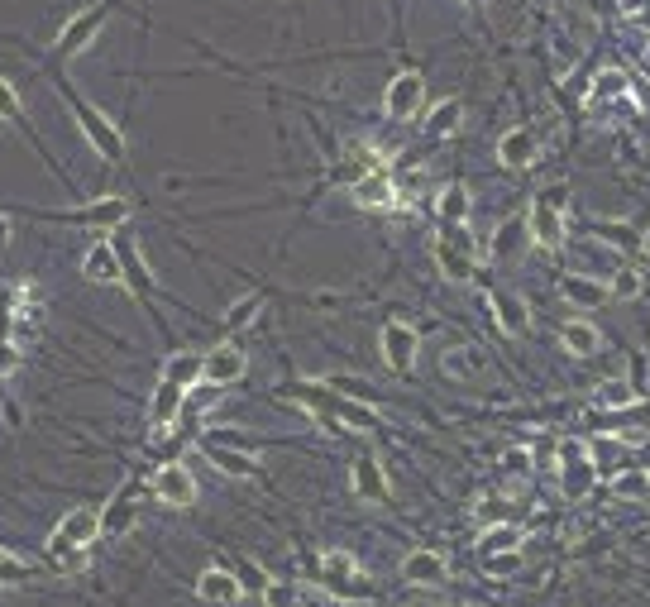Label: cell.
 Wrapping results in <instances>:
<instances>
[{"mask_svg":"<svg viewBox=\"0 0 650 607\" xmlns=\"http://www.w3.org/2000/svg\"><path fill=\"white\" fill-rule=\"evenodd\" d=\"M63 96H67V106H72V115H77L82 134L91 139V149L101 153L106 163H120V158H125V139H120V130H115V125H110V120L91 106V101H82L72 87H63Z\"/></svg>","mask_w":650,"mask_h":607,"instance_id":"6da1fadb","label":"cell"},{"mask_svg":"<svg viewBox=\"0 0 650 607\" xmlns=\"http://www.w3.org/2000/svg\"><path fill=\"white\" fill-rule=\"evenodd\" d=\"M101 536V517L96 512H87V507H77V512H67L63 521H58V531L48 536V555L58 564H67L72 555H87V545Z\"/></svg>","mask_w":650,"mask_h":607,"instance_id":"7a4b0ae2","label":"cell"},{"mask_svg":"<svg viewBox=\"0 0 650 607\" xmlns=\"http://www.w3.org/2000/svg\"><path fill=\"white\" fill-rule=\"evenodd\" d=\"M106 20H110V5H106V0H101V5H87L82 15H72V20L63 24V34L53 39V58H58V63L77 58V53H82V48H87L91 39L106 29Z\"/></svg>","mask_w":650,"mask_h":607,"instance_id":"3957f363","label":"cell"},{"mask_svg":"<svg viewBox=\"0 0 650 607\" xmlns=\"http://www.w3.org/2000/svg\"><path fill=\"white\" fill-rule=\"evenodd\" d=\"M421 106H426V77L421 72H397L388 91H383V110L392 120H412V115H421Z\"/></svg>","mask_w":650,"mask_h":607,"instance_id":"277c9868","label":"cell"},{"mask_svg":"<svg viewBox=\"0 0 650 607\" xmlns=\"http://www.w3.org/2000/svg\"><path fill=\"white\" fill-rule=\"evenodd\" d=\"M153 493H158V502H168V507H192L196 502V474L187 469V464H163L158 474H153Z\"/></svg>","mask_w":650,"mask_h":607,"instance_id":"5b68a950","label":"cell"},{"mask_svg":"<svg viewBox=\"0 0 650 607\" xmlns=\"http://www.w3.org/2000/svg\"><path fill=\"white\" fill-rule=\"evenodd\" d=\"M416 349H421V335H416L407 321H388L383 326V364L392 373H412Z\"/></svg>","mask_w":650,"mask_h":607,"instance_id":"8992f818","label":"cell"},{"mask_svg":"<svg viewBox=\"0 0 650 607\" xmlns=\"http://www.w3.org/2000/svg\"><path fill=\"white\" fill-rule=\"evenodd\" d=\"M249 369V359H244V349L239 345H216L206 359H201V383H211V388H230L239 383Z\"/></svg>","mask_w":650,"mask_h":607,"instance_id":"52a82bcc","label":"cell"},{"mask_svg":"<svg viewBox=\"0 0 650 607\" xmlns=\"http://www.w3.org/2000/svg\"><path fill=\"white\" fill-rule=\"evenodd\" d=\"M58 220H72V225H87V230H110V225H125L130 220V201L125 196H96V201H87L82 211H67V216Z\"/></svg>","mask_w":650,"mask_h":607,"instance_id":"ba28073f","label":"cell"},{"mask_svg":"<svg viewBox=\"0 0 650 607\" xmlns=\"http://www.w3.org/2000/svg\"><path fill=\"white\" fill-rule=\"evenodd\" d=\"M321 569H325V584L335 588V593H354V598H364L369 593V584L359 579V560L349 555V550H325V560H321Z\"/></svg>","mask_w":650,"mask_h":607,"instance_id":"9c48e42d","label":"cell"},{"mask_svg":"<svg viewBox=\"0 0 650 607\" xmlns=\"http://www.w3.org/2000/svg\"><path fill=\"white\" fill-rule=\"evenodd\" d=\"M196 598L201 603H216V607H230L244 598V588H239L235 579V569H220V564H211L201 579H196Z\"/></svg>","mask_w":650,"mask_h":607,"instance_id":"30bf717a","label":"cell"},{"mask_svg":"<svg viewBox=\"0 0 650 607\" xmlns=\"http://www.w3.org/2000/svg\"><path fill=\"white\" fill-rule=\"evenodd\" d=\"M526 235L536 239L541 249H560V244H564V220H560V211H555V201H550V196H541V201L531 206Z\"/></svg>","mask_w":650,"mask_h":607,"instance_id":"8fae6325","label":"cell"},{"mask_svg":"<svg viewBox=\"0 0 650 607\" xmlns=\"http://www.w3.org/2000/svg\"><path fill=\"white\" fill-rule=\"evenodd\" d=\"M354 201L369 206V211H388L392 201H397V182H392L383 168H373V173H364L354 182Z\"/></svg>","mask_w":650,"mask_h":607,"instance_id":"7c38bea8","label":"cell"},{"mask_svg":"<svg viewBox=\"0 0 650 607\" xmlns=\"http://www.w3.org/2000/svg\"><path fill=\"white\" fill-rule=\"evenodd\" d=\"M349 478H354V493H359V498H369V502L388 498V474H383L378 455H359L354 469H349Z\"/></svg>","mask_w":650,"mask_h":607,"instance_id":"4fadbf2b","label":"cell"},{"mask_svg":"<svg viewBox=\"0 0 650 607\" xmlns=\"http://www.w3.org/2000/svg\"><path fill=\"white\" fill-rule=\"evenodd\" d=\"M82 273L91 282H101V287H115V282H125V268H120V254H115V244H91L87 259H82Z\"/></svg>","mask_w":650,"mask_h":607,"instance_id":"5bb4252c","label":"cell"},{"mask_svg":"<svg viewBox=\"0 0 650 607\" xmlns=\"http://www.w3.org/2000/svg\"><path fill=\"white\" fill-rule=\"evenodd\" d=\"M498 163L502 168H512V173L531 168V163H536V134L531 130H507L498 139Z\"/></svg>","mask_w":650,"mask_h":607,"instance_id":"9a60e30c","label":"cell"},{"mask_svg":"<svg viewBox=\"0 0 650 607\" xmlns=\"http://www.w3.org/2000/svg\"><path fill=\"white\" fill-rule=\"evenodd\" d=\"M115 254H120V268H125V282H130V292L139 297V302H149V297H153V273L144 268L139 249H134V239L125 235L120 244H115Z\"/></svg>","mask_w":650,"mask_h":607,"instance_id":"2e32d148","label":"cell"},{"mask_svg":"<svg viewBox=\"0 0 650 607\" xmlns=\"http://www.w3.org/2000/svg\"><path fill=\"white\" fill-rule=\"evenodd\" d=\"M402 579L416 588H435L445 584V560L435 555V550H412L407 560H402Z\"/></svg>","mask_w":650,"mask_h":607,"instance_id":"e0dca14e","label":"cell"},{"mask_svg":"<svg viewBox=\"0 0 650 607\" xmlns=\"http://www.w3.org/2000/svg\"><path fill=\"white\" fill-rule=\"evenodd\" d=\"M182 407H187V392L177 388V383H158L149 402V421L163 431V426H173L177 416H182Z\"/></svg>","mask_w":650,"mask_h":607,"instance_id":"ac0fdd59","label":"cell"},{"mask_svg":"<svg viewBox=\"0 0 650 607\" xmlns=\"http://www.w3.org/2000/svg\"><path fill=\"white\" fill-rule=\"evenodd\" d=\"M139 483H130L125 493H115L106 507V517H101V536H120V531H130V521H134V502H139Z\"/></svg>","mask_w":650,"mask_h":607,"instance_id":"d6986e66","label":"cell"},{"mask_svg":"<svg viewBox=\"0 0 650 607\" xmlns=\"http://www.w3.org/2000/svg\"><path fill=\"white\" fill-rule=\"evenodd\" d=\"M493 316H498L502 335H526V330H531V311H526V302L512 297V292H498V297H493Z\"/></svg>","mask_w":650,"mask_h":607,"instance_id":"ffe728a7","label":"cell"},{"mask_svg":"<svg viewBox=\"0 0 650 607\" xmlns=\"http://www.w3.org/2000/svg\"><path fill=\"white\" fill-rule=\"evenodd\" d=\"M206 459L216 464L220 474H230V478H259V459H249L244 450H230V445H206Z\"/></svg>","mask_w":650,"mask_h":607,"instance_id":"44dd1931","label":"cell"},{"mask_svg":"<svg viewBox=\"0 0 650 607\" xmlns=\"http://www.w3.org/2000/svg\"><path fill=\"white\" fill-rule=\"evenodd\" d=\"M560 345L569 349V354L588 359V354H598V349H603V335H598V326H588V321H564V326H560Z\"/></svg>","mask_w":650,"mask_h":607,"instance_id":"7402d4cb","label":"cell"},{"mask_svg":"<svg viewBox=\"0 0 650 607\" xmlns=\"http://www.w3.org/2000/svg\"><path fill=\"white\" fill-rule=\"evenodd\" d=\"M435 263H440V273H445L450 282L474 278V254H469V249H455V244H445V239H435Z\"/></svg>","mask_w":650,"mask_h":607,"instance_id":"603a6c76","label":"cell"},{"mask_svg":"<svg viewBox=\"0 0 650 607\" xmlns=\"http://www.w3.org/2000/svg\"><path fill=\"white\" fill-rule=\"evenodd\" d=\"M560 292L569 297L574 306H603V302H612L607 297V287L603 282H593V278H579V273H569V278L560 282Z\"/></svg>","mask_w":650,"mask_h":607,"instance_id":"cb8c5ba5","label":"cell"},{"mask_svg":"<svg viewBox=\"0 0 650 607\" xmlns=\"http://www.w3.org/2000/svg\"><path fill=\"white\" fill-rule=\"evenodd\" d=\"M163 383H177V388L187 392L201 383V354H173L168 364H163Z\"/></svg>","mask_w":650,"mask_h":607,"instance_id":"d4e9b609","label":"cell"},{"mask_svg":"<svg viewBox=\"0 0 650 607\" xmlns=\"http://www.w3.org/2000/svg\"><path fill=\"white\" fill-rule=\"evenodd\" d=\"M507 550H521V531L507 526V521H502V526H488L483 541H478V555L488 560V555H507Z\"/></svg>","mask_w":650,"mask_h":607,"instance_id":"484cf974","label":"cell"},{"mask_svg":"<svg viewBox=\"0 0 650 607\" xmlns=\"http://www.w3.org/2000/svg\"><path fill=\"white\" fill-rule=\"evenodd\" d=\"M459 120H464V106H459V101H440V106L426 115V139H445V134H455Z\"/></svg>","mask_w":650,"mask_h":607,"instance_id":"4316f807","label":"cell"},{"mask_svg":"<svg viewBox=\"0 0 650 607\" xmlns=\"http://www.w3.org/2000/svg\"><path fill=\"white\" fill-rule=\"evenodd\" d=\"M560 478H564V493H569V498H584L588 488H593V478H598V464H593V459L560 464Z\"/></svg>","mask_w":650,"mask_h":607,"instance_id":"83f0119b","label":"cell"},{"mask_svg":"<svg viewBox=\"0 0 650 607\" xmlns=\"http://www.w3.org/2000/svg\"><path fill=\"white\" fill-rule=\"evenodd\" d=\"M593 397H598V407H607V412H627L631 402H636V383H631V378H612V383H603Z\"/></svg>","mask_w":650,"mask_h":607,"instance_id":"f1b7e54d","label":"cell"},{"mask_svg":"<svg viewBox=\"0 0 650 607\" xmlns=\"http://www.w3.org/2000/svg\"><path fill=\"white\" fill-rule=\"evenodd\" d=\"M435 211H440V225H464V216H469V192H464V187H445L440 201H435Z\"/></svg>","mask_w":650,"mask_h":607,"instance_id":"f546056e","label":"cell"},{"mask_svg":"<svg viewBox=\"0 0 650 607\" xmlns=\"http://www.w3.org/2000/svg\"><path fill=\"white\" fill-rule=\"evenodd\" d=\"M483 369V354L478 349H445V373L450 378H474Z\"/></svg>","mask_w":650,"mask_h":607,"instance_id":"4dcf8cb0","label":"cell"},{"mask_svg":"<svg viewBox=\"0 0 650 607\" xmlns=\"http://www.w3.org/2000/svg\"><path fill=\"white\" fill-rule=\"evenodd\" d=\"M641 287H646V282H641L636 268H617L612 282H607V297H612V302H631V297H641Z\"/></svg>","mask_w":650,"mask_h":607,"instance_id":"1f68e13d","label":"cell"},{"mask_svg":"<svg viewBox=\"0 0 650 607\" xmlns=\"http://www.w3.org/2000/svg\"><path fill=\"white\" fill-rule=\"evenodd\" d=\"M259 311H263V297H259V292L239 297V302L230 306V311H225V330H230V335H235V330H244L249 321H254V316H259Z\"/></svg>","mask_w":650,"mask_h":607,"instance_id":"d6a6232c","label":"cell"},{"mask_svg":"<svg viewBox=\"0 0 650 607\" xmlns=\"http://www.w3.org/2000/svg\"><path fill=\"white\" fill-rule=\"evenodd\" d=\"M627 91H631L627 72H617V67H612V72H603V77H598V87H593V101H607V96H627Z\"/></svg>","mask_w":650,"mask_h":607,"instance_id":"836d02e7","label":"cell"},{"mask_svg":"<svg viewBox=\"0 0 650 607\" xmlns=\"http://www.w3.org/2000/svg\"><path fill=\"white\" fill-rule=\"evenodd\" d=\"M612 493L617 498H650V483L646 474H617L612 478Z\"/></svg>","mask_w":650,"mask_h":607,"instance_id":"e575fe53","label":"cell"},{"mask_svg":"<svg viewBox=\"0 0 650 607\" xmlns=\"http://www.w3.org/2000/svg\"><path fill=\"white\" fill-rule=\"evenodd\" d=\"M502 517H507V502H502V498H478L474 502V521H478V526H502Z\"/></svg>","mask_w":650,"mask_h":607,"instance_id":"d590c367","label":"cell"},{"mask_svg":"<svg viewBox=\"0 0 650 607\" xmlns=\"http://www.w3.org/2000/svg\"><path fill=\"white\" fill-rule=\"evenodd\" d=\"M29 574H34V569H29L20 555H5V550H0V584H24Z\"/></svg>","mask_w":650,"mask_h":607,"instance_id":"8d00e7d4","label":"cell"},{"mask_svg":"<svg viewBox=\"0 0 650 607\" xmlns=\"http://www.w3.org/2000/svg\"><path fill=\"white\" fill-rule=\"evenodd\" d=\"M0 120H24V110H20V91L10 87L5 77H0Z\"/></svg>","mask_w":650,"mask_h":607,"instance_id":"74e56055","label":"cell"},{"mask_svg":"<svg viewBox=\"0 0 650 607\" xmlns=\"http://www.w3.org/2000/svg\"><path fill=\"white\" fill-rule=\"evenodd\" d=\"M239 588H244V593H263V588L273 584V579H268V574H259V569H254V564H239Z\"/></svg>","mask_w":650,"mask_h":607,"instance_id":"f35d334b","label":"cell"},{"mask_svg":"<svg viewBox=\"0 0 650 607\" xmlns=\"http://www.w3.org/2000/svg\"><path fill=\"white\" fill-rule=\"evenodd\" d=\"M521 230H526V220H507V225L498 230V244H493V254H498V259H502V254H512V244H517Z\"/></svg>","mask_w":650,"mask_h":607,"instance_id":"ab89813d","label":"cell"},{"mask_svg":"<svg viewBox=\"0 0 650 607\" xmlns=\"http://www.w3.org/2000/svg\"><path fill=\"white\" fill-rule=\"evenodd\" d=\"M263 603H268V607H292V603H297V588H292V584H268V588H263Z\"/></svg>","mask_w":650,"mask_h":607,"instance_id":"60d3db41","label":"cell"},{"mask_svg":"<svg viewBox=\"0 0 650 607\" xmlns=\"http://www.w3.org/2000/svg\"><path fill=\"white\" fill-rule=\"evenodd\" d=\"M483 569H488V574H498V579H507V574L517 569V550H507V555H488V560H483Z\"/></svg>","mask_w":650,"mask_h":607,"instance_id":"b9f144b4","label":"cell"},{"mask_svg":"<svg viewBox=\"0 0 650 607\" xmlns=\"http://www.w3.org/2000/svg\"><path fill=\"white\" fill-rule=\"evenodd\" d=\"M10 335H15V302L0 297V345H10Z\"/></svg>","mask_w":650,"mask_h":607,"instance_id":"7bdbcfd3","label":"cell"},{"mask_svg":"<svg viewBox=\"0 0 650 607\" xmlns=\"http://www.w3.org/2000/svg\"><path fill=\"white\" fill-rule=\"evenodd\" d=\"M502 469H507V474H531V459L521 455V450H507V459H502Z\"/></svg>","mask_w":650,"mask_h":607,"instance_id":"ee69618b","label":"cell"},{"mask_svg":"<svg viewBox=\"0 0 650 607\" xmlns=\"http://www.w3.org/2000/svg\"><path fill=\"white\" fill-rule=\"evenodd\" d=\"M15 369H20V349L0 345V378H5V373H15Z\"/></svg>","mask_w":650,"mask_h":607,"instance_id":"f6af8a7d","label":"cell"},{"mask_svg":"<svg viewBox=\"0 0 650 607\" xmlns=\"http://www.w3.org/2000/svg\"><path fill=\"white\" fill-rule=\"evenodd\" d=\"M641 5H646V0H617V10H622V15H636Z\"/></svg>","mask_w":650,"mask_h":607,"instance_id":"bcb514c9","label":"cell"},{"mask_svg":"<svg viewBox=\"0 0 650 607\" xmlns=\"http://www.w3.org/2000/svg\"><path fill=\"white\" fill-rule=\"evenodd\" d=\"M5 244H10V220L0 216V249H5Z\"/></svg>","mask_w":650,"mask_h":607,"instance_id":"7dc6e473","label":"cell"},{"mask_svg":"<svg viewBox=\"0 0 650 607\" xmlns=\"http://www.w3.org/2000/svg\"><path fill=\"white\" fill-rule=\"evenodd\" d=\"M588 5H593V10H612L617 0H588Z\"/></svg>","mask_w":650,"mask_h":607,"instance_id":"c3c4849f","label":"cell"},{"mask_svg":"<svg viewBox=\"0 0 650 607\" xmlns=\"http://www.w3.org/2000/svg\"><path fill=\"white\" fill-rule=\"evenodd\" d=\"M641 249H646V254H650V225H646V235H641Z\"/></svg>","mask_w":650,"mask_h":607,"instance_id":"681fc988","label":"cell"},{"mask_svg":"<svg viewBox=\"0 0 650 607\" xmlns=\"http://www.w3.org/2000/svg\"><path fill=\"white\" fill-rule=\"evenodd\" d=\"M646 67H650V44H646Z\"/></svg>","mask_w":650,"mask_h":607,"instance_id":"f907efd6","label":"cell"},{"mask_svg":"<svg viewBox=\"0 0 650 607\" xmlns=\"http://www.w3.org/2000/svg\"><path fill=\"white\" fill-rule=\"evenodd\" d=\"M646 483H650V478H646Z\"/></svg>","mask_w":650,"mask_h":607,"instance_id":"816d5d0a","label":"cell"}]
</instances>
